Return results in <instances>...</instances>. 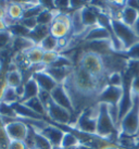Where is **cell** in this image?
Returning a JSON list of instances; mask_svg holds the SVG:
<instances>
[{"mask_svg":"<svg viewBox=\"0 0 139 149\" xmlns=\"http://www.w3.org/2000/svg\"><path fill=\"white\" fill-rule=\"evenodd\" d=\"M98 106L99 114L97 119L96 135L115 144L112 138L115 137L116 139H119V130L109 113V107L106 104H98Z\"/></svg>","mask_w":139,"mask_h":149,"instance_id":"cell-1","label":"cell"},{"mask_svg":"<svg viewBox=\"0 0 139 149\" xmlns=\"http://www.w3.org/2000/svg\"><path fill=\"white\" fill-rule=\"evenodd\" d=\"M133 97V106L129 112L123 118L119 124V134L136 137L139 134V96Z\"/></svg>","mask_w":139,"mask_h":149,"instance_id":"cell-2","label":"cell"},{"mask_svg":"<svg viewBox=\"0 0 139 149\" xmlns=\"http://www.w3.org/2000/svg\"><path fill=\"white\" fill-rule=\"evenodd\" d=\"M99 114V106L98 104L88 108L78 116L75 123L71 128H73L75 131L85 134H96L97 131V119Z\"/></svg>","mask_w":139,"mask_h":149,"instance_id":"cell-3","label":"cell"},{"mask_svg":"<svg viewBox=\"0 0 139 149\" xmlns=\"http://www.w3.org/2000/svg\"><path fill=\"white\" fill-rule=\"evenodd\" d=\"M111 25H112L114 35L124 47V52H126L133 46L139 42V38L137 37L133 27L125 25L120 20H113V19H111Z\"/></svg>","mask_w":139,"mask_h":149,"instance_id":"cell-4","label":"cell"},{"mask_svg":"<svg viewBox=\"0 0 139 149\" xmlns=\"http://www.w3.org/2000/svg\"><path fill=\"white\" fill-rule=\"evenodd\" d=\"M79 65L82 66L84 70H86L90 75H92L94 77H97V79H108L106 72H104V68H103L102 59L100 56L84 51Z\"/></svg>","mask_w":139,"mask_h":149,"instance_id":"cell-5","label":"cell"},{"mask_svg":"<svg viewBox=\"0 0 139 149\" xmlns=\"http://www.w3.org/2000/svg\"><path fill=\"white\" fill-rule=\"evenodd\" d=\"M106 76L112 73H125L127 69L128 58L123 57L121 54L113 52L111 54L101 57Z\"/></svg>","mask_w":139,"mask_h":149,"instance_id":"cell-6","label":"cell"},{"mask_svg":"<svg viewBox=\"0 0 139 149\" xmlns=\"http://www.w3.org/2000/svg\"><path fill=\"white\" fill-rule=\"evenodd\" d=\"M71 33V17L67 12H58L52 24L50 25V34L53 37L61 39L67 37Z\"/></svg>","mask_w":139,"mask_h":149,"instance_id":"cell-7","label":"cell"},{"mask_svg":"<svg viewBox=\"0 0 139 149\" xmlns=\"http://www.w3.org/2000/svg\"><path fill=\"white\" fill-rule=\"evenodd\" d=\"M46 110H47V118L54 123L61 125H67V126L71 124V121H72L71 112H69L64 108L60 107L56 102H53L52 99L49 101Z\"/></svg>","mask_w":139,"mask_h":149,"instance_id":"cell-8","label":"cell"},{"mask_svg":"<svg viewBox=\"0 0 139 149\" xmlns=\"http://www.w3.org/2000/svg\"><path fill=\"white\" fill-rule=\"evenodd\" d=\"M123 96V87L106 85L100 93L97 104H106L109 107L119 108L120 101Z\"/></svg>","mask_w":139,"mask_h":149,"instance_id":"cell-9","label":"cell"},{"mask_svg":"<svg viewBox=\"0 0 139 149\" xmlns=\"http://www.w3.org/2000/svg\"><path fill=\"white\" fill-rule=\"evenodd\" d=\"M85 52H91L100 57H104L108 54L115 52L112 40H97V42H83V48Z\"/></svg>","mask_w":139,"mask_h":149,"instance_id":"cell-10","label":"cell"},{"mask_svg":"<svg viewBox=\"0 0 139 149\" xmlns=\"http://www.w3.org/2000/svg\"><path fill=\"white\" fill-rule=\"evenodd\" d=\"M4 130L11 141H24L28 134L29 126L21 119H17V120L8 123L4 126Z\"/></svg>","mask_w":139,"mask_h":149,"instance_id":"cell-11","label":"cell"},{"mask_svg":"<svg viewBox=\"0 0 139 149\" xmlns=\"http://www.w3.org/2000/svg\"><path fill=\"white\" fill-rule=\"evenodd\" d=\"M50 96H51V99H52L53 102H56V104H59L60 107L66 109L69 112H71V114L73 116V114H74L73 104H72V100H71L69 94L66 93L65 88H64L63 85H58V86L50 93ZM71 122H72V121H71Z\"/></svg>","mask_w":139,"mask_h":149,"instance_id":"cell-12","label":"cell"},{"mask_svg":"<svg viewBox=\"0 0 139 149\" xmlns=\"http://www.w3.org/2000/svg\"><path fill=\"white\" fill-rule=\"evenodd\" d=\"M42 136H45L49 143L52 145V147H61L62 141L65 132L61 130L60 127H58L56 124H49L44 127L42 130L38 131Z\"/></svg>","mask_w":139,"mask_h":149,"instance_id":"cell-13","label":"cell"},{"mask_svg":"<svg viewBox=\"0 0 139 149\" xmlns=\"http://www.w3.org/2000/svg\"><path fill=\"white\" fill-rule=\"evenodd\" d=\"M33 79L36 81L37 85L39 87L40 91H48V93H51V91L58 86V84L56 83V81L46 73L44 70H39L36 71L33 74Z\"/></svg>","mask_w":139,"mask_h":149,"instance_id":"cell-14","label":"cell"},{"mask_svg":"<svg viewBox=\"0 0 139 149\" xmlns=\"http://www.w3.org/2000/svg\"><path fill=\"white\" fill-rule=\"evenodd\" d=\"M70 17H71V34H72V36L84 38L88 29L85 27V25L83 23L81 10L71 12Z\"/></svg>","mask_w":139,"mask_h":149,"instance_id":"cell-15","label":"cell"},{"mask_svg":"<svg viewBox=\"0 0 139 149\" xmlns=\"http://www.w3.org/2000/svg\"><path fill=\"white\" fill-rule=\"evenodd\" d=\"M111 40V35L109 31L101 25L88 29L83 38V42H97V40Z\"/></svg>","mask_w":139,"mask_h":149,"instance_id":"cell-16","label":"cell"},{"mask_svg":"<svg viewBox=\"0 0 139 149\" xmlns=\"http://www.w3.org/2000/svg\"><path fill=\"white\" fill-rule=\"evenodd\" d=\"M46 73L50 75L58 85H63L65 79L70 76V74L73 71V66H67V68H53V66H47L44 69Z\"/></svg>","mask_w":139,"mask_h":149,"instance_id":"cell-17","label":"cell"},{"mask_svg":"<svg viewBox=\"0 0 139 149\" xmlns=\"http://www.w3.org/2000/svg\"><path fill=\"white\" fill-rule=\"evenodd\" d=\"M81 14H82L83 23H84L87 29H90L99 25L98 13L94 8L89 7L88 4L81 10Z\"/></svg>","mask_w":139,"mask_h":149,"instance_id":"cell-18","label":"cell"},{"mask_svg":"<svg viewBox=\"0 0 139 149\" xmlns=\"http://www.w3.org/2000/svg\"><path fill=\"white\" fill-rule=\"evenodd\" d=\"M6 83H7V86L12 87V88H17L19 86L24 84V79H23L22 72L15 65L13 69H11V68L8 69V72L6 75Z\"/></svg>","mask_w":139,"mask_h":149,"instance_id":"cell-19","label":"cell"},{"mask_svg":"<svg viewBox=\"0 0 139 149\" xmlns=\"http://www.w3.org/2000/svg\"><path fill=\"white\" fill-rule=\"evenodd\" d=\"M39 87L37 85L36 81L33 79V76L31 77L29 79H27L26 82L24 83V91H23V96H22V98H21V104H23L25 101H27V100L32 99V98H35L38 96L39 94Z\"/></svg>","mask_w":139,"mask_h":149,"instance_id":"cell-20","label":"cell"},{"mask_svg":"<svg viewBox=\"0 0 139 149\" xmlns=\"http://www.w3.org/2000/svg\"><path fill=\"white\" fill-rule=\"evenodd\" d=\"M139 19V11L136 10L135 8L133 7H129L125 4V7L123 9L122 12V17H121V20L123 23L129 27H134V25L136 24V22L138 21Z\"/></svg>","mask_w":139,"mask_h":149,"instance_id":"cell-21","label":"cell"},{"mask_svg":"<svg viewBox=\"0 0 139 149\" xmlns=\"http://www.w3.org/2000/svg\"><path fill=\"white\" fill-rule=\"evenodd\" d=\"M50 34V26L46 25H37L34 29L29 32L27 37L36 46H38L48 35Z\"/></svg>","mask_w":139,"mask_h":149,"instance_id":"cell-22","label":"cell"},{"mask_svg":"<svg viewBox=\"0 0 139 149\" xmlns=\"http://www.w3.org/2000/svg\"><path fill=\"white\" fill-rule=\"evenodd\" d=\"M24 13V8L22 7V4L19 1H8V7L6 14L8 15L12 21L19 22L22 20Z\"/></svg>","mask_w":139,"mask_h":149,"instance_id":"cell-23","label":"cell"},{"mask_svg":"<svg viewBox=\"0 0 139 149\" xmlns=\"http://www.w3.org/2000/svg\"><path fill=\"white\" fill-rule=\"evenodd\" d=\"M44 54H45L44 50L38 46H35V47L27 50L26 51V57H27V61L31 64V66L41 65Z\"/></svg>","mask_w":139,"mask_h":149,"instance_id":"cell-24","label":"cell"},{"mask_svg":"<svg viewBox=\"0 0 139 149\" xmlns=\"http://www.w3.org/2000/svg\"><path fill=\"white\" fill-rule=\"evenodd\" d=\"M82 146L81 141L73 132H65L61 144L62 149H77Z\"/></svg>","mask_w":139,"mask_h":149,"instance_id":"cell-25","label":"cell"},{"mask_svg":"<svg viewBox=\"0 0 139 149\" xmlns=\"http://www.w3.org/2000/svg\"><path fill=\"white\" fill-rule=\"evenodd\" d=\"M23 104H25L27 108H29L32 111H34L35 113L39 114V116H44V118H47V110H46V107L44 106V104L41 102V100L39 99V97L37 96L35 98H32V99L27 100L23 102Z\"/></svg>","mask_w":139,"mask_h":149,"instance_id":"cell-26","label":"cell"},{"mask_svg":"<svg viewBox=\"0 0 139 149\" xmlns=\"http://www.w3.org/2000/svg\"><path fill=\"white\" fill-rule=\"evenodd\" d=\"M44 50V52H48V51H58L59 49V39L53 37L51 34H49L47 37L42 40V42L38 45Z\"/></svg>","mask_w":139,"mask_h":149,"instance_id":"cell-27","label":"cell"},{"mask_svg":"<svg viewBox=\"0 0 139 149\" xmlns=\"http://www.w3.org/2000/svg\"><path fill=\"white\" fill-rule=\"evenodd\" d=\"M58 11H52V10H48L45 9L44 11H41L40 14L36 17L38 25H46V26H50L52 24L54 17L57 15Z\"/></svg>","mask_w":139,"mask_h":149,"instance_id":"cell-28","label":"cell"},{"mask_svg":"<svg viewBox=\"0 0 139 149\" xmlns=\"http://www.w3.org/2000/svg\"><path fill=\"white\" fill-rule=\"evenodd\" d=\"M0 101H3L6 104H14L20 102V97L17 95L15 88H12V87H6L3 91V94H2V97H1V100Z\"/></svg>","mask_w":139,"mask_h":149,"instance_id":"cell-29","label":"cell"},{"mask_svg":"<svg viewBox=\"0 0 139 149\" xmlns=\"http://www.w3.org/2000/svg\"><path fill=\"white\" fill-rule=\"evenodd\" d=\"M0 116L6 119H11V120L20 119L12 104H6L3 101H0Z\"/></svg>","mask_w":139,"mask_h":149,"instance_id":"cell-30","label":"cell"},{"mask_svg":"<svg viewBox=\"0 0 139 149\" xmlns=\"http://www.w3.org/2000/svg\"><path fill=\"white\" fill-rule=\"evenodd\" d=\"M12 42H13V35L8 29H3L0 31V52L7 50L8 48L12 47Z\"/></svg>","mask_w":139,"mask_h":149,"instance_id":"cell-31","label":"cell"},{"mask_svg":"<svg viewBox=\"0 0 139 149\" xmlns=\"http://www.w3.org/2000/svg\"><path fill=\"white\" fill-rule=\"evenodd\" d=\"M36 130V128H35ZM35 148L36 149H53L52 145L49 143V141L42 136L40 133L36 130V135H35Z\"/></svg>","mask_w":139,"mask_h":149,"instance_id":"cell-32","label":"cell"},{"mask_svg":"<svg viewBox=\"0 0 139 149\" xmlns=\"http://www.w3.org/2000/svg\"><path fill=\"white\" fill-rule=\"evenodd\" d=\"M124 73H112L108 75V85L115 87H123Z\"/></svg>","mask_w":139,"mask_h":149,"instance_id":"cell-33","label":"cell"},{"mask_svg":"<svg viewBox=\"0 0 139 149\" xmlns=\"http://www.w3.org/2000/svg\"><path fill=\"white\" fill-rule=\"evenodd\" d=\"M60 54L58 51H48V52H45L44 54V58H42V65L44 66H50L52 65L53 63L56 62L59 58Z\"/></svg>","mask_w":139,"mask_h":149,"instance_id":"cell-34","label":"cell"},{"mask_svg":"<svg viewBox=\"0 0 139 149\" xmlns=\"http://www.w3.org/2000/svg\"><path fill=\"white\" fill-rule=\"evenodd\" d=\"M21 25H23L25 29H27L31 32L32 29H34L36 27L38 23H37V19L36 17H25V19H22L19 21Z\"/></svg>","mask_w":139,"mask_h":149,"instance_id":"cell-35","label":"cell"},{"mask_svg":"<svg viewBox=\"0 0 139 149\" xmlns=\"http://www.w3.org/2000/svg\"><path fill=\"white\" fill-rule=\"evenodd\" d=\"M125 54H126V57L128 59L139 60V42H137L135 46H133L129 50H127Z\"/></svg>","mask_w":139,"mask_h":149,"instance_id":"cell-36","label":"cell"},{"mask_svg":"<svg viewBox=\"0 0 139 149\" xmlns=\"http://www.w3.org/2000/svg\"><path fill=\"white\" fill-rule=\"evenodd\" d=\"M9 149H27L24 141H11L10 145H9Z\"/></svg>","mask_w":139,"mask_h":149,"instance_id":"cell-37","label":"cell"},{"mask_svg":"<svg viewBox=\"0 0 139 149\" xmlns=\"http://www.w3.org/2000/svg\"><path fill=\"white\" fill-rule=\"evenodd\" d=\"M133 29H134V32H135V34L137 35V37L139 38V19H138V21L136 22V24L134 25V27H133Z\"/></svg>","mask_w":139,"mask_h":149,"instance_id":"cell-38","label":"cell"},{"mask_svg":"<svg viewBox=\"0 0 139 149\" xmlns=\"http://www.w3.org/2000/svg\"><path fill=\"white\" fill-rule=\"evenodd\" d=\"M111 149H121V148H117V147H116V148H111Z\"/></svg>","mask_w":139,"mask_h":149,"instance_id":"cell-39","label":"cell"},{"mask_svg":"<svg viewBox=\"0 0 139 149\" xmlns=\"http://www.w3.org/2000/svg\"><path fill=\"white\" fill-rule=\"evenodd\" d=\"M77 149H84V148H82V147H79V148H77Z\"/></svg>","mask_w":139,"mask_h":149,"instance_id":"cell-40","label":"cell"}]
</instances>
